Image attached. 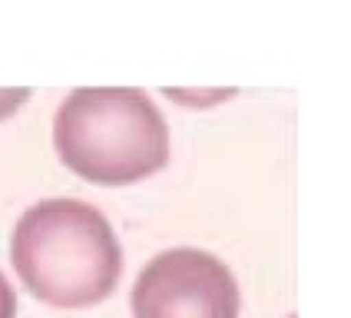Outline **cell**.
Instances as JSON below:
<instances>
[{
    "label": "cell",
    "instance_id": "obj_1",
    "mask_svg": "<svg viewBox=\"0 0 351 318\" xmlns=\"http://www.w3.org/2000/svg\"><path fill=\"white\" fill-rule=\"evenodd\" d=\"M10 258L30 295L53 308H90L117 292L123 249L110 219L80 199H43L17 219Z\"/></svg>",
    "mask_w": 351,
    "mask_h": 318
},
{
    "label": "cell",
    "instance_id": "obj_2",
    "mask_svg": "<svg viewBox=\"0 0 351 318\" xmlns=\"http://www.w3.org/2000/svg\"><path fill=\"white\" fill-rule=\"evenodd\" d=\"M53 146L70 173L93 186H130L166 169L169 126L136 86H83L60 103Z\"/></svg>",
    "mask_w": 351,
    "mask_h": 318
},
{
    "label": "cell",
    "instance_id": "obj_3",
    "mask_svg": "<svg viewBox=\"0 0 351 318\" xmlns=\"http://www.w3.org/2000/svg\"><path fill=\"white\" fill-rule=\"evenodd\" d=\"M239 305L229 265L202 249L159 252L133 285V318H239Z\"/></svg>",
    "mask_w": 351,
    "mask_h": 318
},
{
    "label": "cell",
    "instance_id": "obj_4",
    "mask_svg": "<svg viewBox=\"0 0 351 318\" xmlns=\"http://www.w3.org/2000/svg\"><path fill=\"white\" fill-rule=\"evenodd\" d=\"M17 315V292L10 289L7 276L0 272V318H14Z\"/></svg>",
    "mask_w": 351,
    "mask_h": 318
}]
</instances>
